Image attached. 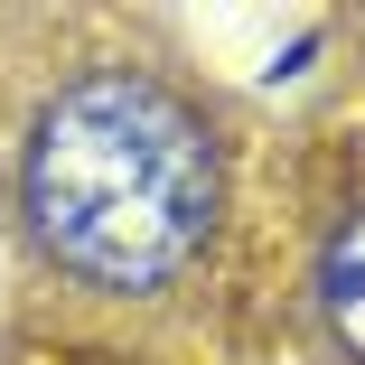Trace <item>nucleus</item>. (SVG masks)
Returning a JSON list of instances; mask_svg holds the SVG:
<instances>
[{"instance_id":"nucleus-1","label":"nucleus","mask_w":365,"mask_h":365,"mask_svg":"<svg viewBox=\"0 0 365 365\" xmlns=\"http://www.w3.org/2000/svg\"><path fill=\"white\" fill-rule=\"evenodd\" d=\"M10 206L56 281L94 300L187 290L225 225V150L187 85L131 56L47 76L10 140Z\"/></svg>"},{"instance_id":"nucleus-2","label":"nucleus","mask_w":365,"mask_h":365,"mask_svg":"<svg viewBox=\"0 0 365 365\" xmlns=\"http://www.w3.org/2000/svg\"><path fill=\"white\" fill-rule=\"evenodd\" d=\"M319 319H328L337 356L365 365V197H346L319 225Z\"/></svg>"}]
</instances>
